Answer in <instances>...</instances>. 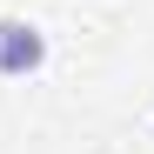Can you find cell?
Returning <instances> with one entry per match:
<instances>
[{"mask_svg": "<svg viewBox=\"0 0 154 154\" xmlns=\"http://www.w3.org/2000/svg\"><path fill=\"white\" fill-rule=\"evenodd\" d=\"M47 67V34L34 20H0V81H27Z\"/></svg>", "mask_w": 154, "mask_h": 154, "instance_id": "obj_1", "label": "cell"}]
</instances>
